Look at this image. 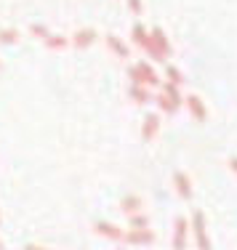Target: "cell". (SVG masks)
Here are the masks:
<instances>
[{
	"label": "cell",
	"mask_w": 237,
	"mask_h": 250,
	"mask_svg": "<svg viewBox=\"0 0 237 250\" xmlns=\"http://www.w3.org/2000/svg\"><path fill=\"white\" fill-rule=\"evenodd\" d=\"M128 77H131V83H136V85H150V88H155L160 85V77L157 72L150 67L147 62H136L128 67Z\"/></svg>",
	"instance_id": "cell-1"
},
{
	"label": "cell",
	"mask_w": 237,
	"mask_h": 250,
	"mask_svg": "<svg viewBox=\"0 0 237 250\" xmlns=\"http://www.w3.org/2000/svg\"><path fill=\"white\" fill-rule=\"evenodd\" d=\"M192 231H194V240H197V250H213L211 237L205 231V213L200 208L192 210Z\"/></svg>",
	"instance_id": "cell-2"
},
{
	"label": "cell",
	"mask_w": 237,
	"mask_h": 250,
	"mask_svg": "<svg viewBox=\"0 0 237 250\" xmlns=\"http://www.w3.org/2000/svg\"><path fill=\"white\" fill-rule=\"evenodd\" d=\"M126 242L128 245H136V248H144V245H152V242H155V234H152L150 226H147V229H131L126 234Z\"/></svg>",
	"instance_id": "cell-3"
},
{
	"label": "cell",
	"mask_w": 237,
	"mask_h": 250,
	"mask_svg": "<svg viewBox=\"0 0 237 250\" xmlns=\"http://www.w3.org/2000/svg\"><path fill=\"white\" fill-rule=\"evenodd\" d=\"M93 229H96L102 237H107V240H112V242H117V240H126V231H123L120 226L109 224V221H96V224H93Z\"/></svg>",
	"instance_id": "cell-4"
},
{
	"label": "cell",
	"mask_w": 237,
	"mask_h": 250,
	"mask_svg": "<svg viewBox=\"0 0 237 250\" xmlns=\"http://www.w3.org/2000/svg\"><path fill=\"white\" fill-rule=\"evenodd\" d=\"M184 101H187V106H189V115H192L197 123H205V120H208V109H205V104L200 101V96L189 93V96H184Z\"/></svg>",
	"instance_id": "cell-5"
},
{
	"label": "cell",
	"mask_w": 237,
	"mask_h": 250,
	"mask_svg": "<svg viewBox=\"0 0 237 250\" xmlns=\"http://www.w3.org/2000/svg\"><path fill=\"white\" fill-rule=\"evenodd\" d=\"M187 231H189V224L187 218H176L173 224V250H184L187 248Z\"/></svg>",
	"instance_id": "cell-6"
},
{
	"label": "cell",
	"mask_w": 237,
	"mask_h": 250,
	"mask_svg": "<svg viewBox=\"0 0 237 250\" xmlns=\"http://www.w3.org/2000/svg\"><path fill=\"white\" fill-rule=\"evenodd\" d=\"M152 45H155V51L160 53L163 62L171 56V43H168V38H165L163 29H152Z\"/></svg>",
	"instance_id": "cell-7"
},
{
	"label": "cell",
	"mask_w": 237,
	"mask_h": 250,
	"mask_svg": "<svg viewBox=\"0 0 237 250\" xmlns=\"http://www.w3.org/2000/svg\"><path fill=\"white\" fill-rule=\"evenodd\" d=\"M173 184H176V192H179L181 200H192V184H189V176L181 173V170H176L173 173Z\"/></svg>",
	"instance_id": "cell-8"
},
{
	"label": "cell",
	"mask_w": 237,
	"mask_h": 250,
	"mask_svg": "<svg viewBox=\"0 0 237 250\" xmlns=\"http://www.w3.org/2000/svg\"><path fill=\"white\" fill-rule=\"evenodd\" d=\"M157 130H160V117L152 112V115H147L144 117V128H141V139L144 141H152L157 136Z\"/></svg>",
	"instance_id": "cell-9"
},
{
	"label": "cell",
	"mask_w": 237,
	"mask_h": 250,
	"mask_svg": "<svg viewBox=\"0 0 237 250\" xmlns=\"http://www.w3.org/2000/svg\"><path fill=\"white\" fill-rule=\"evenodd\" d=\"M147 88H150V85H136V83H131V91H128V96H131L136 104H150V101H155V96H152Z\"/></svg>",
	"instance_id": "cell-10"
},
{
	"label": "cell",
	"mask_w": 237,
	"mask_h": 250,
	"mask_svg": "<svg viewBox=\"0 0 237 250\" xmlns=\"http://www.w3.org/2000/svg\"><path fill=\"white\" fill-rule=\"evenodd\" d=\"M107 48L115 53L117 59H128V45L120 38H115V35H107Z\"/></svg>",
	"instance_id": "cell-11"
},
{
	"label": "cell",
	"mask_w": 237,
	"mask_h": 250,
	"mask_svg": "<svg viewBox=\"0 0 237 250\" xmlns=\"http://www.w3.org/2000/svg\"><path fill=\"white\" fill-rule=\"evenodd\" d=\"M93 40H96V32H93V29H80L72 38V45L83 51V48H88V45H93Z\"/></svg>",
	"instance_id": "cell-12"
},
{
	"label": "cell",
	"mask_w": 237,
	"mask_h": 250,
	"mask_svg": "<svg viewBox=\"0 0 237 250\" xmlns=\"http://www.w3.org/2000/svg\"><path fill=\"white\" fill-rule=\"evenodd\" d=\"M131 38H133V43H136V45H141L144 51H147V45L152 43V35L147 32V29L141 27V24H133V29H131Z\"/></svg>",
	"instance_id": "cell-13"
},
{
	"label": "cell",
	"mask_w": 237,
	"mask_h": 250,
	"mask_svg": "<svg viewBox=\"0 0 237 250\" xmlns=\"http://www.w3.org/2000/svg\"><path fill=\"white\" fill-rule=\"evenodd\" d=\"M155 101H157V106L165 112V115H173V112L179 109V104H176V101L171 99V96H165V93H157V96H155Z\"/></svg>",
	"instance_id": "cell-14"
},
{
	"label": "cell",
	"mask_w": 237,
	"mask_h": 250,
	"mask_svg": "<svg viewBox=\"0 0 237 250\" xmlns=\"http://www.w3.org/2000/svg\"><path fill=\"white\" fill-rule=\"evenodd\" d=\"M120 208L128 213V216H131V213H139V210H141V200L136 197V194H128V197H123Z\"/></svg>",
	"instance_id": "cell-15"
},
{
	"label": "cell",
	"mask_w": 237,
	"mask_h": 250,
	"mask_svg": "<svg viewBox=\"0 0 237 250\" xmlns=\"http://www.w3.org/2000/svg\"><path fill=\"white\" fill-rule=\"evenodd\" d=\"M43 43H45V48H53V51L67 48V38H62V35H48V38H45Z\"/></svg>",
	"instance_id": "cell-16"
},
{
	"label": "cell",
	"mask_w": 237,
	"mask_h": 250,
	"mask_svg": "<svg viewBox=\"0 0 237 250\" xmlns=\"http://www.w3.org/2000/svg\"><path fill=\"white\" fill-rule=\"evenodd\" d=\"M128 224H131V229H147V226H150V218L139 210V213H131V216H128Z\"/></svg>",
	"instance_id": "cell-17"
},
{
	"label": "cell",
	"mask_w": 237,
	"mask_h": 250,
	"mask_svg": "<svg viewBox=\"0 0 237 250\" xmlns=\"http://www.w3.org/2000/svg\"><path fill=\"white\" fill-rule=\"evenodd\" d=\"M163 93H165V96H171L176 104H181V101H184V96L179 93V85H173V83H165V85H163Z\"/></svg>",
	"instance_id": "cell-18"
},
{
	"label": "cell",
	"mask_w": 237,
	"mask_h": 250,
	"mask_svg": "<svg viewBox=\"0 0 237 250\" xmlns=\"http://www.w3.org/2000/svg\"><path fill=\"white\" fill-rule=\"evenodd\" d=\"M19 40V32L16 29H0V43L3 45H14Z\"/></svg>",
	"instance_id": "cell-19"
},
{
	"label": "cell",
	"mask_w": 237,
	"mask_h": 250,
	"mask_svg": "<svg viewBox=\"0 0 237 250\" xmlns=\"http://www.w3.org/2000/svg\"><path fill=\"white\" fill-rule=\"evenodd\" d=\"M165 77H168V83H173V85H184V75H181L176 67H168V69H165Z\"/></svg>",
	"instance_id": "cell-20"
},
{
	"label": "cell",
	"mask_w": 237,
	"mask_h": 250,
	"mask_svg": "<svg viewBox=\"0 0 237 250\" xmlns=\"http://www.w3.org/2000/svg\"><path fill=\"white\" fill-rule=\"evenodd\" d=\"M29 29H32V35H38L40 40H45V38H48V35H51V32H48V29H45L43 24H32Z\"/></svg>",
	"instance_id": "cell-21"
},
{
	"label": "cell",
	"mask_w": 237,
	"mask_h": 250,
	"mask_svg": "<svg viewBox=\"0 0 237 250\" xmlns=\"http://www.w3.org/2000/svg\"><path fill=\"white\" fill-rule=\"evenodd\" d=\"M128 8H131L133 14H141V0H128Z\"/></svg>",
	"instance_id": "cell-22"
},
{
	"label": "cell",
	"mask_w": 237,
	"mask_h": 250,
	"mask_svg": "<svg viewBox=\"0 0 237 250\" xmlns=\"http://www.w3.org/2000/svg\"><path fill=\"white\" fill-rule=\"evenodd\" d=\"M227 163H229V168H232V170H235V173H237V157H229V160H227Z\"/></svg>",
	"instance_id": "cell-23"
},
{
	"label": "cell",
	"mask_w": 237,
	"mask_h": 250,
	"mask_svg": "<svg viewBox=\"0 0 237 250\" xmlns=\"http://www.w3.org/2000/svg\"><path fill=\"white\" fill-rule=\"evenodd\" d=\"M24 250H48V248H40V245H27Z\"/></svg>",
	"instance_id": "cell-24"
},
{
	"label": "cell",
	"mask_w": 237,
	"mask_h": 250,
	"mask_svg": "<svg viewBox=\"0 0 237 250\" xmlns=\"http://www.w3.org/2000/svg\"><path fill=\"white\" fill-rule=\"evenodd\" d=\"M0 250H3V242H0Z\"/></svg>",
	"instance_id": "cell-25"
},
{
	"label": "cell",
	"mask_w": 237,
	"mask_h": 250,
	"mask_svg": "<svg viewBox=\"0 0 237 250\" xmlns=\"http://www.w3.org/2000/svg\"><path fill=\"white\" fill-rule=\"evenodd\" d=\"M117 250H126V248H117Z\"/></svg>",
	"instance_id": "cell-26"
},
{
	"label": "cell",
	"mask_w": 237,
	"mask_h": 250,
	"mask_svg": "<svg viewBox=\"0 0 237 250\" xmlns=\"http://www.w3.org/2000/svg\"><path fill=\"white\" fill-rule=\"evenodd\" d=\"M0 67H3V62H0Z\"/></svg>",
	"instance_id": "cell-27"
}]
</instances>
